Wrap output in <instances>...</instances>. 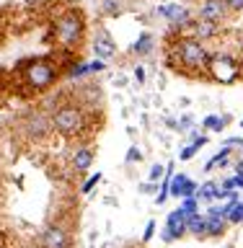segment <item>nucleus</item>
Returning a JSON list of instances; mask_svg holds the SVG:
<instances>
[{
  "instance_id": "nucleus-13",
  "label": "nucleus",
  "mask_w": 243,
  "mask_h": 248,
  "mask_svg": "<svg viewBox=\"0 0 243 248\" xmlns=\"http://www.w3.org/2000/svg\"><path fill=\"white\" fill-rule=\"evenodd\" d=\"M93 160H96V150L88 142H78L70 153V166H73L75 173H85L93 166Z\"/></svg>"
},
{
  "instance_id": "nucleus-12",
  "label": "nucleus",
  "mask_w": 243,
  "mask_h": 248,
  "mask_svg": "<svg viewBox=\"0 0 243 248\" xmlns=\"http://www.w3.org/2000/svg\"><path fill=\"white\" fill-rule=\"evenodd\" d=\"M186 222H189V217H186L181 209H174L168 217H166V228H163L161 238L166 240V243H171V240H178L186 235Z\"/></svg>"
},
{
  "instance_id": "nucleus-22",
  "label": "nucleus",
  "mask_w": 243,
  "mask_h": 248,
  "mask_svg": "<svg viewBox=\"0 0 243 248\" xmlns=\"http://www.w3.org/2000/svg\"><path fill=\"white\" fill-rule=\"evenodd\" d=\"M230 155H233V147H225V145H223V150L217 153V155H212V158H210V163L205 166V170H215L217 166H220V168H223V166H228Z\"/></svg>"
},
{
  "instance_id": "nucleus-15",
  "label": "nucleus",
  "mask_w": 243,
  "mask_h": 248,
  "mask_svg": "<svg viewBox=\"0 0 243 248\" xmlns=\"http://www.w3.org/2000/svg\"><path fill=\"white\" fill-rule=\"evenodd\" d=\"M228 217L223 215V209L220 207H210L207 209V238H220L225 230H228Z\"/></svg>"
},
{
  "instance_id": "nucleus-26",
  "label": "nucleus",
  "mask_w": 243,
  "mask_h": 248,
  "mask_svg": "<svg viewBox=\"0 0 243 248\" xmlns=\"http://www.w3.org/2000/svg\"><path fill=\"white\" fill-rule=\"evenodd\" d=\"M101 181V173H98V170H96V173H93V176H88V178H85V181H83V186H81V191L83 194H88L91 189H93V186H96Z\"/></svg>"
},
{
  "instance_id": "nucleus-10",
  "label": "nucleus",
  "mask_w": 243,
  "mask_h": 248,
  "mask_svg": "<svg viewBox=\"0 0 243 248\" xmlns=\"http://www.w3.org/2000/svg\"><path fill=\"white\" fill-rule=\"evenodd\" d=\"M197 18L202 21H212V23H223L230 18V11L228 5L223 3V0H202V3L197 5Z\"/></svg>"
},
{
  "instance_id": "nucleus-20",
  "label": "nucleus",
  "mask_w": 243,
  "mask_h": 248,
  "mask_svg": "<svg viewBox=\"0 0 243 248\" xmlns=\"http://www.w3.org/2000/svg\"><path fill=\"white\" fill-rule=\"evenodd\" d=\"M122 13H124V0H104L101 3V16H106V18H116Z\"/></svg>"
},
{
  "instance_id": "nucleus-31",
  "label": "nucleus",
  "mask_w": 243,
  "mask_h": 248,
  "mask_svg": "<svg viewBox=\"0 0 243 248\" xmlns=\"http://www.w3.org/2000/svg\"><path fill=\"white\" fill-rule=\"evenodd\" d=\"M192 124V116H181V122H178V132H186Z\"/></svg>"
},
{
  "instance_id": "nucleus-18",
  "label": "nucleus",
  "mask_w": 243,
  "mask_h": 248,
  "mask_svg": "<svg viewBox=\"0 0 243 248\" xmlns=\"http://www.w3.org/2000/svg\"><path fill=\"white\" fill-rule=\"evenodd\" d=\"M228 122H230V116H228V114H210V116H205L202 127H205L207 132H223Z\"/></svg>"
},
{
  "instance_id": "nucleus-4",
  "label": "nucleus",
  "mask_w": 243,
  "mask_h": 248,
  "mask_svg": "<svg viewBox=\"0 0 243 248\" xmlns=\"http://www.w3.org/2000/svg\"><path fill=\"white\" fill-rule=\"evenodd\" d=\"M52 129L67 140L83 137L88 132V114L81 101H60L57 108H52Z\"/></svg>"
},
{
  "instance_id": "nucleus-32",
  "label": "nucleus",
  "mask_w": 243,
  "mask_h": 248,
  "mask_svg": "<svg viewBox=\"0 0 243 248\" xmlns=\"http://www.w3.org/2000/svg\"><path fill=\"white\" fill-rule=\"evenodd\" d=\"M135 78H137V83H145V70L140 67V65L135 67Z\"/></svg>"
},
{
  "instance_id": "nucleus-21",
  "label": "nucleus",
  "mask_w": 243,
  "mask_h": 248,
  "mask_svg": "<svg viewBox=\"0 0 243 248\" xmlns=\"http://www.w3.org/2000/svg\"><path fill=\"white\" fill-rule=\"evenodd\" d=\"M217 189H220V184L205 181V184L197 189V199H199V202H215V199H217Z\"/></svg>"
},
{
  "instance_id": "nucleus-5",
  "label": "nucleus",
  "mask_w": 243,
  "mask_h": 248,
  "mask_svg": "<svg viewBox=\"0 0 243 248\" xmlns=\"http://www.w3.org/2000/svg\"><path fill=\"white\" fill-rule=\"evenodd\" d=\"M207 75L220 85H230V83H236L243 78V62L238 57H233L230 52H215L210 57Z\"/></svg>"
},
{
  "instance_id": "nucleus-8",
  "label": "nucleus",
  "mask_w": 243,
  "mask_h": 248,
  "mask_svg": "<svg viewBox=\"0 0 243 248\" xmlns=\"http://www.w3.org/2000/svg\"><path fill=\"white\" fill-rule=\"evenodd\" d=\"M223 31L220 23H212V21H202V18H194L186 23V26L178 31V36H189V39H197V42H210V39H215L217 34Z\"/></svg>"
},
{
  "instance_id": "nucleus-6",
  "label": "nucleus",
  "mask_w": 243,
  "mask_h": 248,
  "mask_svg": "<svg viewBox=\"0 0 243 248\" xmlns=\"http://www.w3.org/2000/svg\"><path fill=\"white\" fill-rule=\"evenodd\" d=\"M21 129L29 140L42 142V140L49 137V132H54L52 129V116H47L42 108H31V111H26V116H23Z\"/></svg>"
},
{
  "instance_id": "nucleus-24",
  "label": "nucleus",
  "mask_w": 243,
  "mask_h": 248,
  "mask_svg": "<svg viewBox=\"0 0 243 248\" xmlns=\"http://www.w3.org/2000/svg\"><path fill=\"white\" fill-rule=\"evenodd\" d=\"M228 222H230V225H243V199H241L238 204L230 209V215H228Z\"/></svg>"
},
{
  "instance_id": "nucleus-9",
  "label": "nucleus",
  "mask_w": 243,
  "mask_h": 248,
  "mask_svg": "<svg viewBox=\"0 0 243 248\" xmlns=\"http://www.w3.org/2000/svg\"><path fill=\"white\" fill-rule=\"evenodd\" d=\"M91 49H93V57L96 60H112L116 54V42L104 26H96L93 39H91Z\"/></svg>"
},
{
  "instance_id": "nucleus-2",
  "label": "nucleus",
  "mask_w": 243,
  "mask_h": 248,
  "mask_svg": "<svg viewBox=\"0 0 243 248\" xmlns=\"http://www.w3.org/2000/svg\"><path fill=\"white\" fill-rule=\"evenodd\" d=\"M212 52L205 42L189 36H178L168 44V65L184 75H207V65Z\"/></svg>"
},
{
  "instance_id": "nucleus-25",
  "label": "nucleus",
  "mask_w": 243,
  "mask_h": 248,
  "mask_svg": "<svg viewBox=\"0 0 243 248\" xmlns=\"http://www.w3.org/2000/svg\"><path fill=\"white\" fill-rule=\"evenodd\" d=\"M161 178H166V166H161V163H155V166L150 168V181L158 184Z\"/></svg>"
},
{
  "instance_id": "nucleus-14",
  "label": "nucleus",
  "mask_w": 243,
  "mask_h": 248,
  "mask_svg": "<svg viewBox=\"0 0 243 248\" xmlns=\"http://www.w3.org/2000/svg\"><path fill=\"white\" fill-rule=\"evenodd\" d=\"M197 181H192L186 173H176L171 178V197H178V199H189V197H197Z\"/></svg>"
},
{
  "instance_id": "nucleus-11",
  "label": "nucleus",
  "mask_w": 243,
  "mask_h": 248,
  "mask_svg": "<svg viewBox=\"0 0 243 248\" xmlns=\"http://www.w3.org/2000/svg\"><path fill=\"white\" fill-rule=\"evenodd\" d=\"M42 248H70V232L62 222H49L42 230Z\"/></svg>"
},
{
  "instance_id": "nucleus-30",
  "label": "nucleus",
  "mask_w": 243,
  "mask_h": 248,
  "mask_svg": "<svg viewBox=\"0 0 243 248\" xmlns=\"http://www.w3.org/2000/svg\"><path fill=\"white\" fill-rule=\"evenodd\" d=\"M233 186H236V191L243 189V170H238V173L233 176Z\"/></svg>"
},
{
  "instance_id": "nucleus-34",
  "label": "nucleus",
  "mask_w": 243,
  "mask_h": 248,
  "mask_svg": "<svg viewBox=\"0 0 243 248\" xmlns=\"http://www.w3.org/2000/svg\"><path fill=\"white\" fill-rule=\"evenodd\" d=\"M241 127H243V119H241Z\"/></svg>"
},
{
  "instance_id": "nucleus-17",
  "label": "nucleus",
  "mask_w": 243,
  "mask_h": 248,
  "mask_svg": "<svg viewBox=\"0 0 243 248\" xmlns=\"http://www.w3.org/2000/svg\"><path fill=\"white\" fill-rule=\"evenodd\" d=\"M186 232L194 238H207V215H194L186 222Z\"/></svg>"
},
{
  "instance_id": "nucleus-16",
  "label": "nucleus",
  "mask_w": 243,
  "mask_h": 248,
  "mask_svg": "<svg viewBox=\"0 0 243 248\" xmlns=\"http://www.w3.org/2000/svg\"><path fill=\"white\" fill-rule=\"evenodd\" d=\"M153 49H155V34H150V31H143L137 36V42L132 44V54H137V57H145Z\"/></svg>"
},
{
  "instance_id": "nucleus-28",
  "label": "nucleus",
  "mask_w": 243,
  "mask_h": 248,
  "mask_svg": "<svg viewBox=\"0 0 243 248\" xmlns=\"http://www.w3.org/2000/svg\"><path fill=\"white\" fill-rule=\"evenodd\" d=\"M155 235V220H150L145 225V232H143V243H150V238Z\"/></svg>"
},
{
  "instance_id": "nucleus-33",
  "label": "nucleus",
  "mask_w": 243,
  "mask_h": 248,
  "mask_svg": "<svg viewBox=\"0 0 243 248\" xmlns=\"http://www.w3.org/2000/svg\"><path fill=\"white\" fill-rule=\"evenodd\" d=\"M140 191H143V194H153L155 191V184L150 181V184H143V186H140Z\"/></svg>"
},
{
  "instance_id": "nucleus-27",
  "label": "nucleus",
  "mask_w": 243,
  "mask_h": 248,
  "mask_svg": "<svg viewBox=\"0 0 243 248\" xmlns=\"http://www.w3.org/2000/svg\"><path fill=\"white\" fill-rule=\"evenodd\" d=\"M140 160H143V153H140L137 147H130V150H127V158H124V163H130V166H132V163H140Z\"/></svg>"
},
{
  "instance_id": "nucleus-29",
  "label": "nucleus",
  "mask_w": 243,
  "mask_h": 248,
  "mask_svg": "<svg viewBox=\"0 0 243 248\" xmlns=\"http://www.w3.org/2000/svg\"><path fill=\"white\" fill-rule=\"evenodd\" d=\"M225 5H228L230 13H241L243 11V0H223Z\"/></svg>"
},
{
  "instance_id": "nucleus-19",
  "label": "nucleus",
  "mask_w": 243,
  "mask_h": 248,
  "mask_svg": "<svg viewBox=\"0 0 243 248\" xmlns=\"http://www.w3.org/2000/svg\"><path fill=\"white\" fill-rule=\"evenodd\" d=\"M205 145H207V137H205V135H199L197 140H192V142L186 145L181 153H178V158H181V160H192L194 155H197V153H199V150H202V147H205Z\"/></svg>"
},
{
  "instance_id": "nucleus-7",
  "label": "nucleus",
  "mask_w": 243,
  "mask_h": 248,
  "mask_svg": "<svg viewBox=\"0 0 243 248\" xmlns=\"http://www.w3.org/2000/svg\"><path fill=\"white\" fill-rule=\"evenodd\" d=\"M155 16H161V18H166L171 23V31L178 34L186 23L194 18L192 8L186 3H163V5H155Z\"/></svg>"
},
{
  "instance_id": "nucleus-3",
  "label": "nucleus",
  "mask_w": 243,
  "mask_h": 248,
  "mask_svg": "<svg viewBox=\"0 0 243 248\" xmlns=\"http://www.w3.org/2000/svg\"><path fill=\"white\" fill-rule=\"evenodd\" d=\"M54 31V42L57 49L65 54H73L81 49L83 39H85V16L81 8H65L52 23Z\"/></svg>"
},
{
  "instance_id": "nucleus-1",
  "label": "nucleus",
  "mask_w": 243,
  "mask_h": 248,
  "mask_svg": "<svg viewBox=\"0 0 243 248\" xmlns=\"http://www.w3.org/2000/svg\"><path fill=\"white\" fill-rule=\"evenodd\" d=\"M62 67L57 54H39V57H29L18 62L16 67V78L26 96H36V93H47L57 85L62 78Z\"/></svg>"
},
{
  "instance_id": "nucleus-23",
  "label": "nucleus",
  "mask_w": 243,
  "mask_h": 248,
  "mask_svg": "<svg viewBox=\"0 0 243 248\" xmlns=\"http://www.w3.org/2000/svg\"><path fill=\"white\" fill-rule=\"evenodd\" d=\"M181 212L186 215V217H194V215H199V199L197 197H189V199H181Z\"/></svg>"
}]
</instances>
